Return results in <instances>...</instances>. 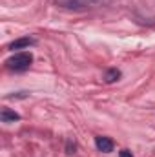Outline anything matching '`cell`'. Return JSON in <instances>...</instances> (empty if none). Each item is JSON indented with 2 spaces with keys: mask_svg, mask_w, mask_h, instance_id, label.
<instances>
[{
  "mask_svg": "<svg viewBox=\"0 0 155 157\" xmlns=\"http://www.w3.org/2000/svg\"><path fill=\"white\" fill-rule=\"evenodd\" d=\"M33 64V55L29 51H18L6 60V68L11 71H26Z\"/></svg>",
  "mask_w": 155,
  "mask_h": 157,
  "instance_id": "obj_1",
  "label": "cell"
},
{
  "mask_svg": "<svg viewBox=\"0 0 155 157\" xmlns=\"http://www.w3.org/2000/svg\"><path fill=\"white\" fill-rule=\"evenodd\" d=\"M95 146H97L99 152H102V154H110V152H113L115 143H113L110 137H102V135H99V137H95Z\"/></svg>",
  "mask_w": 155,
  "mask_h": 157,
  "instance_id": "obj_2",
  "label": "cell"
},
{
  "mask_svg": "<svg viewBox=\"0 0 155 157\" xmlns=\"http://www.w3.org/2000/svg\"><path fill=\"white\" fill-rule=\"evenodd\" d=\"M37 40L33 39V37H20V39L13 40L9 46H7V49H11V51H15V49H24V48H29V46H33Z\"/></svg>",
  "mask_w": 155,
  "mask_h": 157,
  "instance_id": "obj_3",
  "label": "cell"
},
{
  "mask_svg": "<svg viewBox=\"0 0 155 157\" xmlns=\"http://www.w3.org/2000/svg\"><path fill=\"white\" fill-rule=\"evenodd\" d=\"M0 119H2V122H17V121H20V115H18L15 110L4 108L2 113H0Z\"/></svg>",
  "mask_w": 155,
  "mask_h": 157,
  "instance_id": "obj_4",
  "label": "cell"
},
{
  "mask_svg": "<svg viewBox=\"0 0 155 157\" xmlns=\"http://www.w3.org/2000/svg\"><path fill=\"white\" fill-rule=\"evenodd\" d=\"M57 4L66 9H84L86 7L82 0H57Z\"/></svg>",
  "mask_w": 155,
  "mask_h": 157,
  "instance_id": "obj_5",
  "label": "cell"
},
{
  "mask_svg": "<svg viewBox=\"0 0 155 157\" xmlns=\"http://www.w3.org/2000/svg\"><path fill=\"white\" fill-rule=\"evenodd\" d=\"M120 78V71L117 70V68H110L106 73H104V80L108 82V84H113V82H117Z\"/></svg>",
  "mask_w": 155,
  "mask_h": 157,
  "instance_id": "obj_6",
  "label": "cell"
},
{
  "mask_svg": "<svg viewBox=\"0 0 155 157\" xmlns=\"http://www.w3.org/2000/svg\"><path fill=\"white\" fill-rule=\"evenodd\" d=\"M66 150H68V154H70V155H71V154H75V150H77L75 143H71V141H70V143L66 144Z\"/></svg>",
  "mask_w": 155,
  "mask_h": 157,
  "instance_id": "obj_7",
  "label": "cell"
},
{
  "mask_svg": "<svg viewBox=\"0 0 155 157\" xmlns=\"http://www.w3.org/2000/svg\"><path fill=\"white\" fill-rule=\"evenodd\" d=\"M119 157H133V154H131L130 150H120V152H119Z\"/></svg>",
  "mask_w": 155,
  "mask_h": 157,
  "instance_id": "obj_8",
  "label": "cell"
},
{
  "mask_svg": "<svg viewBox=\"0 0 155 157\" xmlns=\"http://www.w3.org/2000/svg\"><path fill=\"white\" fill-rule=\"evenodd\" d=\"M88 2H97V0H88Z\"/></svg>",
  "mask_w": 155,
  "mask_h": 157,
  "instance_id": "obj_9",
  "label": "cell"
}]
</instances>
